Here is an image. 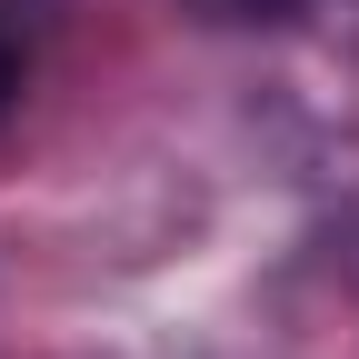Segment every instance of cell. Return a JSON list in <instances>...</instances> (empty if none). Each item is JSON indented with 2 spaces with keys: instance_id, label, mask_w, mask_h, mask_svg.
<instances>
[{
  "instance_id": "1",
  "label": "cell",
  "mask_w": 359,
  "mask_h": 359,
  "mask_svg": "<svg viewBox=\"0 0 359 359\" xmlns=\"http://www.w3.org/2000/svg\"><path fill=\"white\" fill-rule=\"evenodd\" d=\"M30 0H0V120H11V100H20V70H30Z\"/></svg>"
},
{
  "instance_id": "2",
  "label": "cell",
  "mask_w": 359,
  "mask_h": 359,
  "mask_svg": "<svg viewBox=\"0 0 359 359\" xmlns=\"http://www.w3.org/2000/svg\"><path fill=\"white\" fill-rule=\"evenodd\" d=\"M230 11H250V20H299L309 0H230Z\"/></svg>"
}]
</instances>
